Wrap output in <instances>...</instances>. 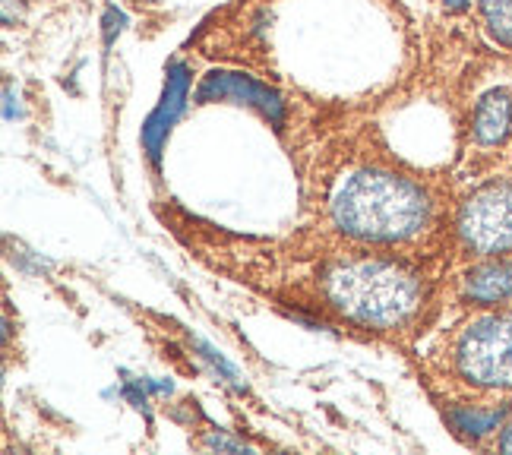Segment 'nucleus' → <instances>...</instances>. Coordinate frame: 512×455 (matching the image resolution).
<instances>
[{
	"instance_id": "f257e3e1",
	"label": "nucleus",
	"mask_w": 512,
	"mask_h": 455,
	"mask_svg": "<svg viewBox=\"0 0 512 455\" xmlns=\"http://www.w3.org/2000/svg\"><path fill=\"white\" fill-rule=\"evenodd\" d=\"M332 219L361 241H408L430 222V203L408 177L358 171L332 196Z\"/></svg>"
},
{
	"instance_id": "f03ea898",
	"label": "nucleus",
	"mask_w": 512,
	"mask_h": 455,
	"mask_svg": "<svg viewBox=\"0 0 512 455\" xmlns=\"http://www.w3.org/2000/svg\"><path fill=\"white\" fill-rule=\"evenodd\" d=\"M326 294L348 320L392 329L421 307V282L389 260H351L329 272Z\"/></svg>"
},
{
	"instance_id": "7ed1b4c3",
	"label": "nucleus",
	"mask_w": 512,
	"mask_h": 455,
	"mask_svg": "<svg viewBox=\"0 0 512 455\" xmlns=\"http://www.w3.org/2000/svg\"><path fill=\"white\" fill-rule=\"evenodd\" d=\"M456 367L471 386L512 389V310L465 326L456 342Z\"/></svg>"
},
{
	"instance_id": "20e7f679",
	"label": "nucleus",
	"mask_w": 512,
	"mask_h": 455,
	"mask_svg": "<svg viewBox=\"0 0 512 455\" xmlns=\"http://www.w3.org/2000/svg\"><path fill=\"white\" fill-rule=\"evenodd\" d=\"M462 241L478 253L512 250V184H487L462 206Z\"/></svg>"
},
{
	"instance_id": "39448f33",
	"label": "nucleus",
	"mask_w": 512,
	"mask_h": 455,
	"mask_svg": "<svg viewBox=\"0 0 512 455\" xmlns=\"http://www.w3.org/2000/svg\"><path fill=\"white\" fill-rule=\"evenodd\" d=\"M225 98H234V102L250 105L260 114H266L272 124H282V98L275 95L269 86L256 83V79L244 76V73H225L215 70L203 79V86L196 89V102H225Z\"/></svg>"
},
{
	"instance_id": "423d86ee",
	"label": "nucleus",
	"mask_w": 512,
	"mask_h": 455,
	"mask_svg": "<svg viewBox=\"0 0 512 455\" xmlns=\"http://www.w3.org/2000/svg\"><path fill=\"white\" fill-rule=\"evenodd\" d=\"M462 294L475 304H506L512 301V263H484L462 279Z\"/></svg>"
},
{
	"instance_id": "0eeeda50",
	"label": "nucleus",
	"mask_w": 512,
	"mask_h": 455,
	"mask_svg": "<svg viewBox=\"0 0 512 455\" xmlns=\"http://www.w3.org/2000/svg\"><path fill=\"white\" fill-rule=\"evenodd\" d=\"M509 127H512V95L497 89V92H487L478 108H475V140L481 146H497L509 136Z\"/></svg>"
},
{
	"instance_id": "6e6552de",
	"label": "nucleus",
	"mask_w": 512,
	"mask_h": 455,
	"mask_svg": "<svg viewBox=\"0 0 512 455\" xmlns=\"http://www.w3.org/2000/svg\"><path fill=\"white\" fill-rule=\"evenodd\" d=\"M184 92H187V73H184V67H174L171 76H168V89H165L162 105H159V111L152 114L149 130H146V143H149V155H152V158H159L162 136L168 133L171 121H174V114L181 111V105H184Z\"/></svg>"
},
{
	"instance_id": "1a4fd4ad",
	"label": "nucleus",
	"mask_w": 512,
	"mask_h": 455,
	"mask_svg": "<svg viewBox=\"0 0 512 455\" xmlns=\"http://www.w3.org/2000/svg\"><path fill=\"white\" fill-rule=\"evenodd\" d=\"M506 418V408H456L449 414V421L456 424L459 433L468 437H484V433L497 430Z\"/></svg>"
},
{
	"instance_id": "9d476101",
	"label": "nucleus",
	"mask_w": 512,
	"mask_h": 455,
	"mask_svg": "<svg viewBox=\"0 0 512 455\" xmlns=\"http://www.w3.org/2000/svg\"><path fill=\"white\" fill-rule=\"evenodd\" d=\"M478 7L497 42L512 45V0H478Z\"/></svg>"
},
{
	"instance_id": "9b49d317",
	"label": "nucleus",
	"mask_w": 512,
	"mask_h": 455,
	"mask_svg": "<svg viewBox=\"0 0 512 455\" xmlns=\"http://www.w3.org/2000/svg\"><path fill=\"white\" fill-rule=\"evenodd\" d=\"M206 446H212V449H244V443H231V440H222V437H212Z\"/></svg>"
},
{
	"instance_id": "f8f14e48",
	"label": "nucleus",
	"mask_w": 512,
	"mask_h": 455,
	"mask_svg": "<svg viewBox=\"0 0 512 455\" xmlns=\"http://www.w3.org/2000/svg\"><path fill=\"white\" fill-rule=\"evenodd\" d=\"M497 446H500L503 452H512V424L503 430V437H500V443H497Z\"/></svg>"
},
{
	"instance_id": "ddd939ff",
	"label": "nucleus",
	"mask_w": 512,
	"mask_h": 455,
	"mask_svg": "<svg viewBox=\"0 0 512 455\" xmlns=\"http://www.w3.org/2000/svg\"><path fill=\"white\" fill-rule=\"evenodd\" d=\"M468 4V0H446V7H452V10H462Z\"/></svg>"
}]
</instances>
